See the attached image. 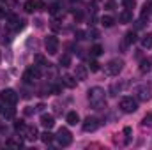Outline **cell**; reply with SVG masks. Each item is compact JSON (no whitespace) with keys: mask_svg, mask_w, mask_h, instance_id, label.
<instances>
[{"mask_svg":"<svg viewBox=\"0 0 152 150\" xmlns=\"http://www.w3.org/2000/svg\"><path fill=\"white\" fill-rule=\"evenodd\" d=\"M87 95H88V101H90V104L94 106V110H104V108H106L104 90H103L101 87H92V88L87 92Z\"/></svg>","mask_w":152,"mask_h":150,"instance_id":"6da1fadb","label":"cell"},{"mask_svg":"<svg viewBox=\"0 0 152 150\" xmlns=\"http://www.w3.org/2000/svg\"><path fill=\"white\" fill-rule=\"evenodd\" d=\"M122 69H124V60H120V58H113L104 66V73L108 76H118Z\"/></svg>","mask_w":152,"mask_h":150,"instance_id":"7a4b0ae2","label":"cell"},{"mask_svg":"<svg viewBox=\"0 0 152 150\" xmlns=\"http://www.w3.org/2000/svg\"><path fill=\"white\" fill-rule=\"evenodd\" d=\"M55 140L58 141L60 147H67V145H71V141H73V134L69 133V129L60 127L58 133H57V136H55Z\"/></svg>","mask_w":152,"mask_h":150,"instance_id":"3957f363","label":"cell"},{"mask_svg":"<svg viewBox=\"0 0 152 150\" xmlns=\"http://www.w3.org/2000/svg\"><path fill=\"white\" fill-rule=\"evenodd\" d=\"M118 106H120V110L124 113H134L138 110V103H136L133 97H122Z\"/></svg>","mask_w":152,"mask_h":150,"instance_id":"277c9868","label":"cell"},{"mask_svg":"<svg viewBox=\"0 0 152 150\" xmlns=\"http://www.w3.org/2000/svg\"><path fill=\"white\" fill-rule=\"evenodd\" d=\"M0 99H2V103L14 106V104L18 103V94H16L12 88H5V90L0 92Z\"/></svg>","mask_w":152,"mask_h":150,"instance_id":"5b68a950","label":"cell"},{"mask_svg":"<svg viewBox=\"0 0 152 150\" xmlns=\"http://www.w3.org/2000/svg\"><path fill=\"white\" fill-rule=\"evenodd\" d=\"M44 46H46V51L50 55H57V51H58V39L55 36H50L44 41Z\"/></svg>","mask_w":152,"mask_h":150,"instance_id":"8992f818","label":"cell"},{"mask_svg":"<svg viewBox=\"0 0 152 150\" xmlns=\"http://www.w3.org/2000/svg\"><path fill=\"white\" fill-rule=\"evenodd\" d=\"M151 85H147V83H143V85H140L138 88H136V97L140 99V101H149L151 99Z\"/></svg>","mask_w":152,"mask_h":150,"instance_id":"52a82bcc","label":"cell"},{"mask_svg":"<svg viewBox=\"0 0 152 150\" xmlns=\"http://www.w3.org/2000/svg\"><path fill=\"white\" fill-rule=\"evenodd\" d=\"M99 127V120L96 118V117H87L85 120H83V131L85 133H92V131H96Z\"/></svg>","mask_w":152,"mask_h":150,"instance_id":"ba28073f","label":"cell"},{"mask_svg":"<svg viewBox=\"0 0 152 150\" xmlns=\"http://www.w3.org/2000/svg\"><path fill=\"white\" fill-rule=\"evenodd\" d=\"M39 78H41V71H39L37 67H30V69H27L25 74H23L25 83H34L36 79H39Z\"/></svg>","mask_w":152,"mask_h":150,"instance_id":"9c48e42d","label":"cell"},{"mask_svg":"<svg viewBox=\"0 0 152 150\" xmlns=\"http://www.w3.org/2000/svg\"><path fill=\"white\" fill-rule=\"evenodd\" d=\"M41 125L44 127V129H51L53 125H55V118H53V115H41Z\"/></svg>","mask_w":152,"mask_h":150,"instance_id":"30bf717a","label":"cell"},{"mask_svg":"<svg viewBox=\"0 0 152 150\" xmlns=\"http://www.w3.org/2000/svg\"><path fill=\"white\" fill-rule=\"evenodd\" d=\"M87 76H88V69L85 66H76V71H75L76 79H87Z\"/></svg>","mask_w":152,"mask_h":150,"instance_id":"8fae6325","label":"cell"},{"mask_svg":"<svg viewBox=\"0 0 152 150\" xmlns=\"http://www.w3.org/2000/svg\"><path fill=\"white\" fill-rule=\"evenodd\" d=\"M66 122L69 124V125H76L78 122H80V117H78V113L76 111H69L66 115Z\"/></svg>","mask_w":152,"mask_h":150,"instance_id":"7c38bea8","label":"cell"},{"mask_svg":"<svg viewBox=\"0 0 152 150\" xmlns=\"http://www.w3.org/2000/svg\"><path fill=\"white\" fill-rule=\"evenodd\" d=\"M118 20H120V23H131V21H133V12L126 9L124 12H120V16H118Z\"/></svg>","mask_w":152,"mask_h":150,"instance_id":"4fadbf2b","label":"cell"},{"mask_svg":"<svg viewBox=\"0 0 152 150\" xmlns=\"http://www.w3.org/2000/svg\"><path fill=\"white\" fill-rule=\"evenodd\" d=\"M101 25H103V27H106V28L113 27V25H115V18H113V16H110V14L103 16V18H101Z\"/></svg>","mask_w":152,"mask_h":150,"instance_id":"5bb4252c","label":"cell"},{"mask_svg":"<svg viewBox=\"0 0 152 150\" xmlns=\"http://www.w3.org/2000/svg\"><path fill=\"white\" fill-rule=\"evenodd\" d=\"M134 42H136V32H133V30H131V32H127V34H126V39H124V48H126V46H129V44H134Z\"/></svg>","mask_w":152,"mask_h":150,"instance_id":"9a60e30c","label":"cell"},{"mask_svg":"<svg viewBox=\"0 0 152 150\" xmlns=\"http://www.w3.org/2000/svg\"><path fill=\"white\" fill-rule=\"evenodd\" d=\"M62 83H64L66 87H69V88H75L76 87V79H75V76H71V74L64 76V78H62Z\"/></svg>","mask_w":152,"mask_h":150,"instance_id":"2e32d148","label":"cell"},{"mask_svg":"<svg viewBox=\"0 0 152 150\" xmlns=\"http://www.w3.org/2000/svg\"><path fill=\"white\" fill-rule=\"evenodd\" d=\"M25 138L30 140V141H34V140L37 138V129H36V127H27V131H25Z\"/></svg>","mask_w":152,"mask_h":150,"instance_id":"e0dca14e","label":"cell"},{"mask_svg":"<svg viewBox=\"0 0 152 150\" xmlns=\"http://www.w3.org/2000/svg\"><path fill=\"white\" fill-rule=\"evenodd\" d=\"M23 9H25L27 12H34V11L37 9V2H36V0H27L25 5H23Z\"/></svg>","mask_w":152,"mask_h":150,"instance_id":"ac0fdd59","label":"cell"},{"mask_svg":"<svg viewBox=\"0 0 152 150\" xmlns=\"http://www.w3.org/2000/svg\"><path fill=\"white\" fill-rule=\"evenodd\" d=\"M53 140H55V136H53L50 131H44V133L41 134V141H42V143H46V145H48V143H51Z\"/></svg>","mask_w":152,"mask_h":150,"instance_id":"d6986e66","label":"cell"},{"mask_svg":"<svg viewBox=\"0 0 152 150\" xmlns=\"http://www.w3.org/2000/svg\"><path fill=\"white\" fill-rule=\"evenodd\" d=\"M142 46H143V48H152V32L145 34V36L142 37Z\"/></svg>","mask_w":152,"mask_h":150,"instance_id":"ffe728a7","label":"cell"},{"mask_svg":"<svg viewBox=\"0 0 152 150\" xmlns=\"http://www.w3.org/2000/svg\"><path fill=\"white\" fill-rule=\"evenodd\" d=\"M151 71V60H142L140 62V73L142 74H147Z\"/></svg>","mask_w":152,"mask_h":150,"instance_id":"44dd1931","label":"cell"},{"mask_svg":"<svg viewBox=\"0 0 152 150\" xmlns=\"http://www.w3.org/2000/svg\"><path fill=\"white\" fill-rule=\"evenodd\" d=\"M101 53H103V46H101V44H94V46L90 48V55H92V57H99Z\"/></svg>","mask_w":152,"mask_h":150,"instance_id":"7402d4cb","label":"cell"},{"mask_svg":"<svg viewBox=\"0 0 152 150\" xmlns=\"http://www.w3.org/2000/svg\"><path fill=\"white\" fill-rule=\"evenodd\" d=\"M58 64H60L62 67H69V66H71V55H62L60 60H58Z\"/></svg>","mask_w":152,"mask_h":150,"instance_id":"603a6c76","label":"cell"},{"mask_svg":"<svg viewBox=\"0 0 152 150\" xmlns=\"http://www.w3.org/2000/svg\"><path fill=\"white\" fill-rule=\"evenodd\" d=\"M122 88H124V83H113L112 88H110V95H117Z\"/></svg>","mask_w":152,"mask_h":150,"instance_id":"cb8c5ba5","label":"cell"},{"mask_svg":"<svg viewBox=\"0 0 152 150\" xmlns=\"http://www.w3.org/2000/svg\"><path fill=\"white\" fill-rule=\"evenodd\" d=\"M142 125H143V127H151L152 125V113H147V115L142 118Z\"/></svg>","mask_w":152,"mask_h":150,"instance_id":"d4e9b609","label":"cell"},{"mask_svg":"<svg viewBox=\"0 0 152 150\" xmlns=\"http://www.w3.org/2000/svg\"><path fill=\"white\" fill-rule=\"evenodd\" d=\"M14 129H16L18 133H25V131H27V125H25L23 120H18V122L14 124Z\"/></svg>","mask_w":152,"mask_h":150,"instance_id":"484cf974","label":"cell"},{"mask_svg":"<svg viewBox=\"0 0 152 150\" xmlns=\"http://www.w3.org/2000/svg\"><path fill=\"white\" fill-rule=\"evenodd\" d=\"M122 5H124L127 11H133L134 5H136V2H134V0H122Z\"/></svg>","mask_w":152,"mask_h":150,"instance_id":"4316f807","label":"cell"},{"mask_svg":"<svg viewBox=\"0 0 152 150\" xmlns=\"http://www.w3.org/2000/svg\"><path fill=\"white\" fill-rule=\"evenodd\" d=\"M88 69H90L92 73H97V71H99V64H97L96 60H92V62L88 64Z\"/></svg>","mask_w":152,"mask_h":150,"instance_id":"83f0119b","label":"cell"},{"mask_svg":"<svg viewBox=\"0 0 152 150\" xmlns=\"http://www.w3.org/2000/svg\"><path fill=\"white\" fill-rule=\"evenodd\" d=\"M75 36H76V39H78V41H83V39H85V36H87V32H83V30H76Z\"/></svg>","mask_w":152,"mask_h":150,"instance_id":"f1b7e54d","label":"cell"},{"mask_svg":"<svg viewBox=\"0 0 152 150\" xmlns=\"http://www.w3.org/2000/svg\"><path fill=\"white\" fill-rule=\"evenodd\" d=\"M36 62L37 64H42V66H50V64H46V58L42 55H36Z\"/></svg>","mask_w":152,"mask_h":150,"instance_id":"f546056e","label":"cell"},{"mask_svg":"<svg viewBox=\"0 0 152 150\" xmlns=\"http://www.w3.org/2000/svg\"><path fill=\"white\" fill-rule=\"evenodd\" d=\"M88 37H90V39H97V37H99V30H96V28H92V30L88 32Z\"/></svg>","mask_w":152,"mask_h":150,"instance_id":"4dcf8cb0","label":"cell"},{"mask_svg":"<svg viewBox=\"0 0 152 150\" xmlns=\"http://www.w3.org/2000/svg\"><path fill=\"white\" fill-rule=\"evenodd\" d=\"M50 90H51L53 94H60V92H62V85H53Z\"/></svg>","mask_w":152,"mask_h":150,"instance_id":"1f68e13d","label":"cell"},{"mask_svg":"<svg viewBox=\"0 0 152 150\" xmlns=\"http://www.w3.org/2000/svg\"><path fill=\"white\" fill-rule=\"evenodd\" d=\"M4 115H5V118H12V117H14V110H12V108H9L7 111H4Z\"/></svg>","mask_w":152,"mask_h":150,"instance_id":"d6a6232c","label":"cell"},{"mask_svg":"<svg viewBox=\"0 0 152 150\" xmlns=\"http://www.w3.org/2000/svg\"><path fill=\"white\" fill-rule=\"evenodd\" d=\"M48 9H50V12H51V14H57V11H58V5H57V4H53V5H51V7H48Z\"/></svg>","mask_w":152,"mask_h":150,"instance_id":"836d02e7","label":"cell"},{"mask_svg":"<svg viewBox=\"0 0 152 150\" xmlns=\"http://www.w3.org/2000/svg\"><path fill=\"white\" fill-rule=\"evenodd\" d=\"M9 16V12H7V9H4V7H0V18H7Z\"/></svg>","mask_w":152,"mask_h":150,"instance_id":"e575fe53","label":"cell"},{"mask_svg":"<svg viewBox=\"0 0 152 150\" xmlns=\"http://www.w3.org/2000/svg\"><path fill=\"white\" fill-rule=\"evenodd\" d=\"M104 7H106V9H115V2H113V0L106 2V4H104Z\"/></svg>","mask_w":152,"mask_h":150,"instance_id":"d590c367","label":"cell"},{"mask_svg":"<svg viewBox=\"0 0 152 150\" xmlns=\"http://www.w3.org/2000/svg\"><path fill=\"white\" fill-rule=\"evenodd\" d=\"M124 134H126L127 140H129V136H131V127H124Z\"/></svg>","mask_w":152,"mask_h":150,"instance_id":"8d00e7d4","label":"cell"},{"mask_svg":"<svg viewBox=\"0 0 152 150\" xmlns=\"http://www.w3.org/2000/svg\"><path fill=\"white\" fill-rule=\"evenodd\" d=\"M44 110V104H37V111H42Z\"/></svg>","mask_w":152,"mask_h":150,"instance_id":"74e56055","label":"cell"},{"mask_svg":"<svg viewBox=\"0 0 152 150\" xmlns=\"http://www.w3.org/2000/svg\"><path fill=\"white\" fill-rule=\"evenodd\" d=\"M0 113H2V104H0Z\"/></svg>","mask_w":152,"mask_h":150,"instance_id":"f35d334b","label":"cell"},{"mask_svg":"<svg viewBox=\"0 0 152 150\" xmlns=\"http://www.w3.org/2000/svg\"><path fill=\"white\" fill-rule=\"evenodd\" d=\"M0 60H2V53H0Z\"/></svg>","mask_w":152,"mask_h":150,"instance_id":"ab89813d","label":"cell"}]
</instances>
